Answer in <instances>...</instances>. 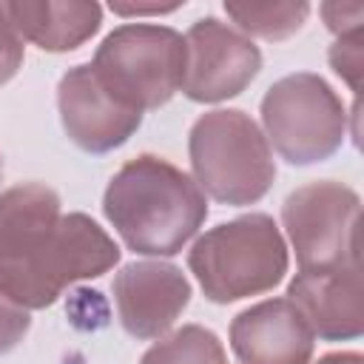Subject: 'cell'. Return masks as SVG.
<instances>
[{
  "label": "cell",
  "mask_w": 364,
  "mask_h": 364,
  "mask_svg": "<svg viewBox=\"0 0 364 364\" xmlns=\"http://www.w3.org/2000/svg\"><path fill=\"white\" fill-rule=\"evenodd\" d=\"M361 196L336 179H316L282 202V225L299 270L358 267Z\"/></svg>",
  "instance_id": "cell-7"
},
{
  "label": "cell",
  "mask_w": 364,
  "mask_h": 364,
  "mask_svg": "<svg viewBox=\"0 0 364 364\" xmlns=\"http://www.w3.org/2000/svg\"><path fill=\"white\" fill-rule=\"evenodd\" d=\"M182 9V3H151V6H139V3H111L114 14H125V17H139V14H165V11H176Z\"/></svg>",
  "instance_id": "cell-20"
},
{
  "label": "cell",
  "mask_w": 364,
  "mask_h": 364,
  "mask_svg": "<svg viewBox=\"0 0 364 364\" xmlns=\"http://www.w3.org/2000/svg\"><path fill=\"white\" fill-rule=\"evenodd\" d=\"M102 213L122 245L142 256H176L208 219L191 173L156 154L128 159L102 193Z\"/></svg>",
  "instance_id": "cell-2"
},
{
  "label": "cell",
  "mask_w": 364,
  "mask_h": 364,
  "mask_svg": "<svg viewBox=\"0 0 364 364\" xmlns=\"http://www.w3.org/2000/svg\"><path fill=\"white\" fill-rule=\"evenodd\" d=\"M23 60H26L23 37L17 34V28L6 11V3H0V88L9 80H14V74L23 68Z\"/></svg>",
  "instance_id": "cell-17"
},
{
  "label": "cell",
  "mask_w": 364,
  "mask_h": 364,
  "mask_svg": "<svg viewBox=\"0 0 364 364\" xmlns=\"http://www.w3.org/2000/svg\"><path fill=\"white\" fill-rule=\"evenodd\" d=\"M230 350L239 364H310L316 336L290 299H264L230 321Z\"/></svg>",
  "instance_id": "cell-11"
},
{
  "label": "cell",
  "mask_w": 364,
  "mask_h": 364,
  "mask_svg": "<svg viewBox=\"0 0 364 364\" xmlns=\"http://www.w3.org/2000/svg\"><path fill=\"white\" fill-rule=\"evenodd\" d=\"M188 159L199 191L230 208L256 205L276 179L273 151L259 122L242 108L202 114L188 134Z\"/></svg>",
  "instance_id": "cell-4"
},
{
  "label": "cell",
  "mask_w": 364,
  "mask_h": 364,
  "mask_svg": "<svg viewBox=\"0 0 364 364\" xmlns=\"http://www.w3.org/2000/svg\"><path fill=\"white\" fill-rule=\"evenodd\" d=\"M31 330V316L0 293V355L11 353Z\"/></svg>",
  "instance_id": "cell-18"
},
{
  "label": "cell",
  "mask_w": 364,
  "mask_h": 364,
  "mask_svg": "<svg viewBox=\"0 0 364 364\" xmlns=\"http://www.w3.org/2000/svg\"><path fill=\"white\" fill-rule=\"evenodd\" d=\"M0 179H3V156H0Z\"/></svg>",
  "instance_id": "cell-22"
},
{
  "label": "cell",
  "mask_w": 364,
  "mask_h": 364,
  "mask_svg": "<svg viewBox=\"0 0 364 364\" xmlns=\"http://www.w3.org/2000/svg\"><path fill=\"white\" fill-rule=\"evenodd\" d=\"M262 71L259 46L233 26L202 17L185 34L182 94L193 102H225L239 97Z\"/></svg>",
  "instance_id": "cell-8"
},
{
  "label": "cell",
  "mask_w": 364,
  "mask_h": 364,
  "mask_svg": "<svg viewBox=\"0 0 364 364\" xmlns=\"http://www.w3.org/2000/svg\"><path fill=\"white\" fill-rule=\"evenodd\" d=\"M225 14L236 23V31L245 37H262L270 43L287 40L310 17V3L304 0H279V3H225Z\"/></svg>",
  "instance_id": "cell-14"
},
{
  "label": "cell",
  "mask_w": 364,
  "mask_h": 364,
  "mask_svg": "<svg viewBox=\"0 0 364 364\" xmlns=\"http://www.w3.org/2000/svg\"><path fill=\"white\" fill-rule=\"evenodd\" d=\"M6 11L23 43L51 54L77 51L102 26V6L94 0H11Z\"/></svg>",
  "instance_id": "cell-13"
},
{
  "label": "cell",
  "mask_w": 364,
  "mask_h": 364,
  "mask_svg": "<svg viewBox=\"0 0 364 364\" xmlns=\"http://www.w3.org/2000/svg\"><path fill=\"white\" fill-rule=\"evenodd\" d=\"M287 299L321 341H353L364 333L361 264L299 270L287 284Z\"/></svg>",
  "instance_id": "cell-12"
},
{
  "label": "cell",
  "mask_w": 364,
  "mask_h": 364,
  "mask_svg": "<svg viewBox=\"0 0 364 364\" xmlns=\"http://www.w3.org/2000/svg\"><path fill=\"white\" fill-rule=\"evenodd\" d=\"M88 65L119 102L145 114L182 88L185 37L159 23H122L105 34Z\"/></svg>",
  "instance_id": "cell-6"
},
{
  "label": "cell",
  "mask_w": 364,
  "mask_h": 364,
  "mask_svg": "<svg viewBox=\"0 0 364 364\" xmlns=\"http://www.w3.org/2000/svg\"><path fill=\"white\" fill-rule=\"evenodd\" d=\"M122 330L136 341L162 338L191 304V282L171 262H128L114 276Z\"/></svg>",
  "instance_id": "cell-10"
},
{
  "label": "cell",
  "mask_w": 364,
  "mask_h": 364,
  "mask_svg": "<svg viewBox=\"0 0 364 364\" xmlns=\"http://www.w3.org/2000/svg\"><path fill=\"white\" fill-rule=\"evenodd\" d=\"M318 14L324 17V26L336 37H344V34L361 31L364 6L361 3H321L318 6Z\"/></svg>",
  "instance_id": "cell-19"
},
{
  "label": "cell",
  "mask_w": 364,
  "mask_h": 364,
  "mask_svg": "<svg viewBox=\"0 0 364 364\" xmlns=\"http://www.w3.org/2000/svg\"><path fill=\"white\" fill-rule=\"evenodd\" d=\"M57 111L65 136L85 154H108L125 145L142 125V114L119 102L88 63L60 77Z\"/></svg>",
  "instance_id": "cell-9"
},
{
  "label": "cell",
  "mask_w": 364,
  "mask_h": 364,
  "mask_svg": "<svg viewBox=\"0 0 364 364\" xmlns=\"http://www.w3.org/2000/svg\"><path fill=\"white\" fill-rule=\"evenodd\" d=\"M316 364H364V355L358 350H338V353L321 355Z\"/></svg>",
  "instance_id": "cell-21"
},
{
  "label": "cell",
  "mask_w": 364,
  "mask_h": 364,
  "mask_svg": "<svg viewBox=\"0 0 364 364\" xmlns=\"http://www.w3.org/2000/svg\"><path fill=\"white\" fill-rule=\"evenodd\" d=\"M119 245L88 213H63L60 193L23 182L0 193V293L23 310L51 307L65 287L119 264Z\"/></svg>",
  "instance_id": "cell-1"
},
{
  "label": "cell",
  "mask_w": 364,
  "mask_h": 364,
  "mask_svg": "<svg viewBox=\"0 0 364 364\" xmlns=\"http://www.w3.org/2000/svg\"><path fill=\"white\" fill-rule=\"evenodd\" d=\"M139 364H228L219 336L202 324H182L173 333L156 338L139 358Z\"/></svg>",
  "instance_id": "cell-15"
},
{
  "label": "cell",
  "mask_w": 364,
  "mask_h": 364,
  "mask_svg": "<svg viewBox=\"0 0 364 364\" xmlns=\"http://www.w3.org/2000/svg\"><path fill=\"white\" fill-rule=\"evenodd\" d=\"M327 60H330L333 71H336V74L350 85V91L358 97V91H361V65H364V57H361V31L336 37V43H333L330 51H327Z\"/></svg>",
  "instance_id": "cell-16"
},
{
  "label": "cell",
  "mask_w": 364,
  "mask_h": 364,
  "mask_svg": "<svg viewBox=\"0 0 364 364\" xmlns=\"http://www.w3.org/2000/svg\"><path fill=\"white\" fill-rule=\"evenodd\" d=\"M259 114L270 151L296 168L330 159L350 131V114L341 97L313 71L276 80L264 91Z\"/></svg>",
  "instance_id": "cell-5"
},
{
  "label": "cell",
  "mask_w": 364,
  "mask_h": 364,
  "mask_svg": "<svg viewBox=\"0 0 364 364\" xmlns=\"http://www.w3.org/2000/svg\"><path fill=\"white\" fill-rule=\"evenodd\" d=\"M287 242L267 213H245L205 230L188 250V270L213 304H233L282 284Z\"/></svg>",
  "instance_id": "cell-3"
}]
</instances>
